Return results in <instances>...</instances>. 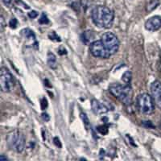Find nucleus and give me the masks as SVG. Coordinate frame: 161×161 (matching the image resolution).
I'll use <instances>...</instances> for the list:
<instances>
[{
  "mask_svg": "<svg viewBox=\"0 0 161 161\" xmlns=\"http://www.w3.org/2000/svg\"><path fill=\"white\" fill-rule=\"evenodd\" d=\"M49 36V38H50V40H55L56 41H60V40H61L59 36L56 35V33H55L54 32H53L52 33H50Z\"/></svg>",
  "mask_w": 161,
  "mask_h": 161,
  "instance_id": "17",
  "label": "nucleus"
},
{
  "mask_svg": "<svg viewBox=\"0 0 161 161\" xmlns=\"http://www.w3.org/2000/svg\"><path fill=\"white\" fill-rule=\"evenodd\" d=\"M159 4H160V2L158 0H151L150 3L147 4V11H148V12L152 11L159 6Z\"/></svg>",
  "mask_w": 161,
  "mask_h": 161,
  "instance_id": "14",
  "label": "nucleus"
},
{
  "mask_svg": "<svg viewBox=\"0 0 161 161\" xmlns=\"http://www.w3.org/2000/svg\"><path fill=\"white\" fill-rule=\"evenodd\" d=\"M109 91L126 106L131 105L133 101V90L130 85L113 83L109 86Z\"/></svg>",
  "mask_w": 161,
  "mask_h": 161,
  "instance_id": "2",
  "label": "nucleus"
},
{
  "mask_svg": "<svg viewBox=\"0 0 161 161\" xmlns=\"http://www.w3.org/2000/svg\"><path fill=\"white\" fill-rule=\"evenodd\" d=\"M54 142H55V144L56 146H59L60 147H61V144L60 143V139L58 138H54Z\"/></svg>",
  "mask_w": 161,
  "mask_h": 161,
  "instance_id": "21",
  "label": "nucleus"
},
{
  "mask_svg": "<svg viewBox=\"0 0 161 161\" xmlns=\"http://www.w3.org/2000/svg\"><path fill=\"white\" fill-rule=\"evenodd\" d=\"M49 19H48V17H47V15L43 13L40 19H39V23L41 24H49Z\"/></svg>",
  "mask_w": 161,
  "mask_h": 161,
  "instance_id": "16",
  "label": "nucleus"
},
{
  "mask_svg": "<svg viewBox=\"0 0 161 161\" xmlns=\"http://www.w3.org/2000/svg\"><path fill=\"white\" fill-rule=\"evenodd\" d=\"M151 95L155 104L161 109V82L160 80H155L151 85Z\"/></svg>",
  "mask_w": 161,
  "mask_h": 161,
  "instance_id": "8",
  "label": "nucleus"
},
{
  "mask_svg": "<svg viewBox=\"0 0 161 161\" xmlns=\"http://www.w3.org/2000/svg\"><path fill=\"white\" fill-rule=\"evenodd\" d=\"M131 77H132V75H131V72L130 71H126L124 73V74L122 77V80L126 85H130V80H131Z\"/></svg>",
  "mask_w": 161,
  "mask_h": 161,
  "instance_id": "13",
  "label": "nucleus"
},
{
  "mask_svg": "<svg viewBox=\"0 0 161 161\" xmlns=\"http://www.w3.org/2000/svg\"><path fill=\"white\" fill-rule=\"evenodd\" d=\"M28 16L31 18V19H35L38 16V13L35 11H32L31 12H29L28 13Z\"/></svg>",
  "mask_w": 161,
  "mask_h": 161,
  "instance_id": "19",
  "label": "nucleus"
},
{
  "mask_svg": "<svg viewBox=\"0 0 161 161\" xmlns=\"http://www.w3.org/2000/svg\"><path fill=\"white\" fill-rule=\"evenodd\" d=\"M21 34L25 39L28 40V41L32 42L33 46L37 45V42H36V40H35V34L33 33V32H32L31 29H29V28H25V29H24V30H22L21 31Z\"/></svg>",
  "mask_w": 161,
  "mask_h": 161,
  "instance_id": "11",
  "label": "nucleus"
},
{
  "mask_svg": "<svg viewBox=\"0 0 161 161\" xmlns=\"http://www.w3.org/2000/svg\"><path fill=\"white\" fill-rule=\"evenodd\" d=\"M0 23H1V29H2V31H3L4 28V19L3 15L1 16V19H0Z\"/></svg>",
  "mask_w": 161,
  "mask_h": 161,
  "instance_id": "20",
  "label": "nucleus"
},
{
  "mask_svg": "<svg viewBox=\"0 0 161 161\" xmlns=\"http://www.w3.org/2000/svg\"><path fill=\"white\" fill-rule=\"evenodd\" d=\"M160 128H161V118H160Z\"/></svg>",
  "mask_w": 161,
  "mask_h": 161,
  "instance_id": "24",
  "label": "nucleus"
},
{
  "mask_svg": "<svg viewBox=\"0 0 161 161\" xmlns=\"http://www.w3.org/2000/svg\"><path fill=\"white\" fill-rule=\"evenodd\" d=\"M91 107L92 110L95 113L96 115H104L108 111V109L104 104H102L101 102L96 100V99H93L91 102Z\"/></svg>",
  "mask_w": 161,
  "mask_h": 161,
  "instance_id": "10",
  "label": "nucleus"
},
{
  "mask_svg": "<svg viewBox=\"0 0 161 161\" xmlns=\"http://www.w3.org/2000/svg\"><path fill=\"white\" fill-rule=\"evenodd\" d=\"M155 102L151 95L148 94H141L138 95L136 98L137 109L141 114L145 115H149L154 112Z\"/></svg>",
  "mask_w": 161,
  "mask_h": 161,
  "instance_id": "4",
  "label": "nucleus"
},
{
  "mask_svg": "<svg viewBox=\"0 0 161 161\" xmlns=\"http://www.w3.org/2000/svg\"><path fill=\"white\" fill-rule=\"evenodd\" d=\"M17 19H16L15 18H12L11 20H10V22H9V26H10L11 28H16V26H17Z\"/></svg>",
  "mask_w": 161,
  "mask_h": 161,
  "instance_id": "18",
  "label": "nucleus"
},
{
  "mask_svg": "<svg viewBox=\"0 0 161 161\" xmlns=\"http://www.w3.org/2000/svg\"><path fill=\"white\" fill-rule=\"evenodd\" d=\"M7 160V157H4L3 155H1V156H0V160L2 161V160Z\"/></svg>",
  "mask_w": 161,
  "mask_h": 161,
  "instance_id": "23",
  "label": "nucleus"
},
{
  "mask_svg": "<svg viewBox=\"0 0 161 161\" xmlns=\"http://www.w3.org/2000/svg\"><path fill=\"white\" fill-rule=\"evenodd\" d=\"M92 20L100 28H110L112 27L115 14L112 10L105 6H97L91 12Z\"/></svg>",
  "mask_w": 161,
  "mask_h": 161,
  "instance_id": "1",
  "label": "nucleus"
},
{
  "mask_svg": "<svg viewBox=\"0 0 161 161\" xmlns=\"http://www.w3.org/2000/svg\"><path fill=\"white\" fill-rule=\"evenodd\" d=\"M161 28V17L160 16H152L149 18L145 23V28L147 31L155 32Z\"/></svg>",
  "mask_w": 161,
  "mask_h": 161,
  "instance_id": "9",
  "label": "nucleus"
},
{
  "mask_svg": "<svg viewBox=\"0 0 161 161\" xmlns=\"http://www.w3.org/2000/svg\"><path fill=\"white\" fill-rule=\"evenodd\" d=\"M7 144L9 148L17 153H22L25 148V137L19 130L9 132L7 136Z\"/></svg>",
  "mask_w": 161,
  "mask_h": 161,
  "instance_id": "3",
  "label": "nucleus"
},
{
  "mask_svg": "<svg viewBox=\"0 0 161 161\" xmlns=\"http://www.w3.org/2000/svg\"><path fill=\"white\" fill-rule=\"evenodd\" d=\"M80 118L82 119L83 123H84V125L85 126V128L87 130L90 129V120H89V118L88 116L86 115V114L85 113H81L80 114Z\"/></svg>",
  "mask_w": 161,
  "mask_h": 161,
  "instance_id": "15",
  "label": "nucleus"
},
{
  "mask_svg": "<svg viewBox=\"0 0 161 161\" xmlns=\"http://www.w3.org/2000/svg\"><path fill=\"white\" fill-rule=\"evenodd\" d=\"M15 86V80L12 74L7 68L3 67L0 70V88L3 93H10Z\"/></svg>",
  "mask_w": 161,
  "mask_h": 161,
  "instance_id": "6",
  "label": "nucleus"
},
{
  "mask_svg": "<svg viewBox=\"0 0 161 161\" xmlns=\"http://www.w3.org/2000/svg\"><path fill=\"white\" fill-rule=\"evenodd\" d=\"M3 3L6 6H10L11 4V0H3Z\"/></svg>",
  "mask_w": 161,
  "mask_h": 161,
  "instance_id": "22",
  "label": "nucleus"
},
{
  "mask_svg": "<svg viewBox=\"0 0 161 161\" xmlns=\"http://www.w3.org/2000/svg\"><path fill=\"white\" fill-rule=\"evenodd\" d=\"M103 45L105 46L106 50L110 54L113 56L115 55L119 49V40L118 37L112 32H105L101 36Z\"/></svg>",
  "mask_w": 161,
  "mask_h": 161,
  "instance_id": "5",
  "label": "nucleus"
},
{
  "mask_svg": "<svg viewBox=\"0 0 161 161\" xmlns=\"http://www.w3.org/2000/svg\"><path fill=\"white\" fill-rule=\"evenodd\" d=\"M90 51L93 56L98 58L108 59L111 56V55L105 48V46L103 45L101 40L92 42L90 45Z\"/></svg>",
  "mask_w": 161,
  "mask_h": 161,
  "instance_id": "7",
  "label": "nucleus"
},
{
  "mask_svg": "<svg viewBox=\"0 0 161 161\" xmlns=\"http://www.w3.org/2000/svg\"><path fill=\"white\" fill-rule=\"evenodd\" d=\"M47 62L49 66L53 69H56L57 67V61H56V56L53 54V53H48V56H47Z\"/></svg>",
  "mask_w": 161,
  "mask_h": 161,
  "instance_id": "12",
  "label": "nucleus"
}]
</instances>
